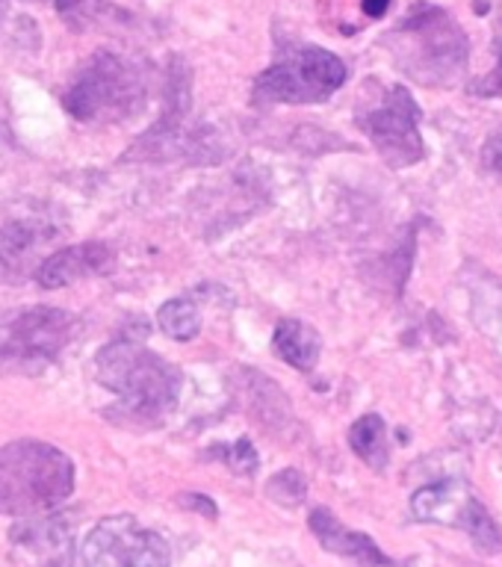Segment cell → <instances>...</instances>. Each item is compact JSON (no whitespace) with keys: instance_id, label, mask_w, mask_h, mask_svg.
Masks as SVG:
<instances>
[{"instance_id":"1","label":"cell","mask_w":502,"mask_h":567,"mask_svg":"<svg viewBox=\"0 0 502 567\" xmlns=\"http://www.w3.org/2000/svg\"><path fill=\"white\" fill-rule=\"evenodd\" d=\"M390 56L423 86H452L468 71L470 42L459 21L434 3H414L385 35Z\"/></svg>"},{"instance_id":"2","label":"cell","mask_w":502,"mask_h":567,"mask_svg":"<svg viewBox=\"0 0 502 567\" xmlns=\"http://www.w3.org/2000/svg\"><path fill=\"white\" fill-rule=\"evenodd\" d=\"M74 461L51 443L16 441L0 446V514L39 517L74 494Z\"/></svg>"},{"instance_id":"3","label":"cell","mask_w":502,"mask_h":567,"mask_svg":"<svg viewBox=\"0 0 502 567\" xmlns=\"http://www.w3.org/2000/svg\"><path fill=\"white\" fill-rule=\"evenodd\" d=\"M98 381L122 399L124 416L136 423H160L181 396V372L133 340H113L98 352Z\"/></svg>"},{"instance_id":"4","label":"cell","mask_w":502,"mask_h":567,"mask_svg":"<svg viewBox=\"0 0 502 567\" xmlns=\"http://www.w3.org/2000/svg\"><path fill=\"white\" fill-rule=\"evenodd\" d=\"M62 104L78 122L131 118L145 106V80L140 69L119 53L101 51L80 65Z\"/></svg>"},{"instance_id":"5","label":"cell","mask_w":502,"mask_h":567,"mask_svg":"<svg viewBox=\"0 0 502 567\" xmlns=\"http://www.w3.org/2000/svg\"><path fill=\"white\" fill-rule=\"evenodd\" d=\"M346 62L319 44L284 48L255 80L257 104H322L346 83Z\"/></svg>"},{"instance_id":"6","label":"cell","mask_w":502,"mask_h":567,"mask_svg":"<svg viewBox=\"0 0 502 567\" xmlns=\"http://www.w3.org/2000/svg\"><path fill=\"white\" fill-rule=\"evenodd\" d=\"M379 95L363 92L355 122L367 133L372 148L393 168L417 166L426 157L423 136H420V104L406 86H381Z\"/></svg>"},{"instance_id":"7","label":"cell","mask_w":502,"mask_h":567,"mask_svg":"<svg viewBox=\"0 0 502 567\" xmlns=\"http://www.w3.org/2000/svg\"><path fill=\"white\" fill-rule=\"evenodd\" d=\"M411 512L417 520L441 523V526L468 532L470 540L482 553H500L502 549V529L485 505L479 503V496L459 478L420 487L411 496Z\"/></svg>"},{"instance_id":"8","label":"cell","mask_w":502,"mask_h":567,"mask_svg":"<svg viewBox=\"0 0 502 567\" xmlns=\"http://www.w3.org/2000/svg\"><path fill=\"white\" fill-rule=\"evenodd\" d=\"M83 567H172V549L136 517H104L80 549Z\"/></svg>"},{"instance_id":"9","label":"cell","mask_w":502,"mask_h":567,"mask_svg":"<svg viewBox=\"0 0 502 567\" xmlns=\"http://www.w3.org/2000/svg\"><path fill=\"white\" fill-rule=\"evenodd\" d=\"M78 334V319L69 310L35 305L12 317L0 334V358L7 361H33L57 358Z\"/></svg>"},{"instance_id":"10","label":"cell","mask_w":502,"mask_h":567,"mask_svg":"<svg viewBox=\"0 0 502 567\" xmlns=\"http://www.w3.org/2000/svg\"><path fill=\"white\" fill-rule=\"evenodd\" d=\"M12 556L21 567H71L74 565V526L69 517L51 514L39 520L27 517L12 535Z\"/></svg>"},{"instance_id":"11","label":"cell","mask_w":502,"mask_h":567,"mask_svg":"<svg viewBox=\"0 0 502 567\" xmlns=\"http://www.w3.org/2000/svg\"><path fill=\"white\" fill-rule=\"evenodd\" d=\"M115 269V251L106 243L89 239L78 246L60 248L51 257H44L39 269H35V281L42 284L44 290H60L80 278H92V275H110Z\"/></svg>"},{"instance_id":"12","label":"cell","mask_w":502,"mask_h":567,"mask_svg":"<svg viewBox=\"0 0 502 567\" xmlns=\"http://www.w3.org/2000/svg\"><path fill=\"white\" fill-rule=\"evenodd\" d=\"M308 523L319 544H322L328 553H335V556L349 558V561H355V565L361 567H399L393 558L381 553V547L370 538V535L344 526L328 508H314Z\"/></svg>"},{"instance_id":"13","label":"cell","mask_w":502,"mask_h":567,"mask_svg":"<svg viewBox=\"0 0 502 567\" xmlns=\"http://www.w3.org/2000/svg\"><path fill=\"white\" fill-rule=\"evenodd\" d=\"M273 352L287 361L290 367L301 372H310L317 367L319 352H322V340H319L317 328H310L301 319H284L281 326L275 328Z\"/></svg>"},{"instance_id":"14","label":"cell","mask_w":502,"mask_h":567,"mask_svg":"<svg viewBox=\"0 0 502 567\" xmlns=\"http://www.w3.org/2000/svg\"><path fill=\"white\" fill-rule=\"evenodd\" d=\"M246 379H239L243 384V399H246L248 411L255 416L257 423H264L266 429H275V425L284 423V416L290 414V399L284 396L278 384H275L269 375L257 370H239Z\"/></svg>"},{"instance_id":"15","label":"cell","mask_w":502,"mask_h":567,"mask_svg":"<svg viewBox=\"0 0 502 567\" xmlns=\"http://www.w3.org/2000/svg\"><path fill=\"white\" fill-rule=\"evenodd\" d=\"M48 230L33 221H9L0 228V272L7 278H18L27 272L30 257L44 243Z\"/></svg>"},{"instance_id":"16","label":"cell","mask_w":502,"mask_h":567,"mask_svg":"<svg viewBox=\"0 0 502 567\" xmlns=\"http://www.w3.org/2000/svg\"><path fill=\"white\" fill-rule=\"evenodd\" d=\"M349 446L358 458L372 470H385L390 461V443H388V423L379 414H363L355 420L349 429Z\"/></svg>"},{"instance_id":"17","label":"cell","mask_w":502,"mask_h":567,"mask_svg":"<svg viewBox=\"0 0 502 567\" xmlns=\"http://www.w3.org/2000/svg\"><path fill=\"white\" fill-rule=\"evenodd\" d=\"M157 322L172 340L186 343V340H193L202 331V310H198L193 299H172L160 308Z\"/></svg>"},{"instance_id":"18","label":"cell","mask_w":502,"mask_h":567,"mask_svg":"<svg viewBox=\"0 0 502 567\" xmlns=\"http://www.w3.org/2000/svg\"><path fill=\"white\" fill-rule=\"evenodd\" d=\"M213 455L225 461L234 473H243V476H255L257 467H260L255 443L248 441V437H239V441L228 443V446H213Z\"/></svg>"},{"instance_id":"19","label":"cell","mask_w":502,"mask_h":567,"mask_svg":"<svg viewBox=\"0 0 502 567\" xmlns=\"http://www.w3.org/2000/svg\"><path fill=\"white\" fill-rule=\"evenodd\" d=\"M269 496H273L275 503L281 505H299L301 499H305V494H308V482H305V476H301L299 470H281L278 476L269 478Z\"/></svg>"},{"instance_id":"20","label":"cell","mask_w":502,"mask_h":567,"mask_svg":"<svg viewBox=\"0 0 502 567\" xmlns=\"http://www.w3.org/2000/svg\"><path fill=\"white\" fill-rule=\"evenodd\" d=\"M494 53H496V62L491 74L485 78H479L470 83V95L477 97H502V12L496 18V30H494Z\"/></svg>"},{"instance_id":"21","label":"cell","mask_w":502,"mask_h":567,"mask_svg":"<svg viewBox=\"0 0 502 567\" xmlns=\"http://www.w3.org/2000/svg\"><path fill=\"white\" fill-rule=\"evenodd\" d=\"M482 166L502 177V124L488 136L485 145H482Z\"/></svg>"},{"instance_id":"22","label":"cell","mask_w":502,"mask_h":567,"mask_svg":"<svg viewBox=\"0 0 502 567\" xmlns=\"http://www.w3.org/2000/svg\"><path fill=\"white\" fill-rule=\"evenodd\" d=\"M53 3H57V12L69 18L71 27H74V21H80L83 12H86L92 3H98V0H53Z\"/></svg>"},{"instance_id":"23","label":"cell","mask_w":502,"mask_h":567,"mask_svg":"<svg viewBox=\"0 0 502 567\" xmlns=\"http://www.w3.org/2000/svg\"><path fill=\"white\" fill-rule=\"evenodd\" d=\"M184 505L186 508H195V512H204V517H216L219 514V508L204 494H184Z\"/></svg>"},{"instance_id":"24","label":"cell","mask_w":502,"mask_h":567,"mask_svg":"<svg viewBox=\"0 0 502 567\" xmlns=\"http://www.w3.org/2000/svg\"><path fill=\"white\" fill-rule=\"evenodd\" d=\"M390 3H393V0H361L363 12H367V16H370V18H385V16H388Z\"/></svg>"}]
</instances>
